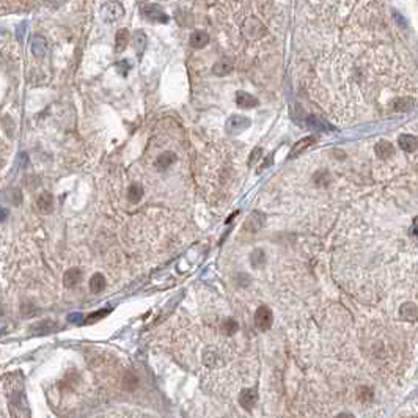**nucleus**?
Returning a JSON list of instances; mask_svg holds the SVG:
<instances>
[{
    "label": "nucleus",
    "instance_id": "nucleus-7",
    "mask_svg": "<svg viewBox=\"0 0 418 418\" xmlns=\"http://www.w3.org/2000/svg\"><path fill=\"white\" fill-rule=\"evenodd\" d=\"M264 225V214L258 212V211H253L242 225V228L248 233H257L263 228Z\"/></svg>",
    "mask_w": 418,
    "mask_h": 418
},
{
    "label": "nucleus",
    "instance_id": "nucleus-2",
    "mask_svg": "<svg viewBox=\"0 0 418 418\" xmlns=\"http://www.w3.org/2000/svg\"><path fill=\"white\" fill-rule=\"evenodd\" d=\"M267 29L257 16H248L242 24V35L247 40H260L266 36Z\"/></svg>",
    "mask_w": 418,
    "mask_h": 418
},
{
    "label": "nucleus",
    "instance_id": "nucleus-19",
    "mask_svg": "<svg viewBox=\"0 0 418 418\" xmlns=\"http://www.w3.org/2000/svg\"><path fill=\"white\" fill-rule=\"evenodd\" d=\"M399 316L406 321H412L415 322L416 321V316H418V312H416V305L412 303V302H407L404 303L401 308H399Z\"/></svg>",
    "mask_w": 418,
    "mask_h": 418
},
{
    "label": "nucleus",
    "instance_id": "nucleus-23",
    "mask_svg": "<svg viewBox=\"0 0 418 418\" xmlns=\"http://www.w3.org/2000/svg\"><path fill=\"white\" fill-rule=\"evenodd\" d=\"M220 329H222V332L225 335H234L236 332L239 330V324H238V321H236V319L227 318V319H224Z\"/></svg>",
    "mask_w": 418,
    "mask_h": 418
},
{
    "label": "nucleus",
    "instance_id": "nucleus-14",
    "mask_svg": "<svg viewBox=\"0 0 418 418\" xmlns=\"http://www.w3.org/2000/svg\"><path fill=\"white\" fill-rule=\"evenodd\" d=\"M57 329V324L50 321V319H44V321H40L36 322L30 327V330L33 333H49V332H53Z\"/></svg>",
    "mask_w": 418,
    "mask_h": 418
},
{
    "label": "nucleus",
    "instance_id": "nucleus-28",
    "mask_svg": "<svg viewBox=\"0 0 418 418\" xmlns=\"http://www.w3.org/2000/svg\"><path fill=\"white\" fill-rule=\"evenodd\" d=\"M413 105V99H399L395 102V110H409Z\"/></svg>",
    "mask_w": 418,
    "mask_h": 418
},
{
    "label": "nucleus",
    "instance_id": "nucleus-20",
    "mask_svg": "<svg viewBox=\"0 0 418 418\" xmlns=\"http://www.w3.org/2000/svg\"><path fill=\"white\" fill-rule=\"evenodd\" d=\"M129 43V32L126 29H121L117 32V40H115V49L117 52H123Z\"/></svg>",
    "mask_w": 418,
    "mask_h": 418
},
{
    "label": "nucleus",
    "instance_id": "nucleus-5",
    "mask_svg": "<svg viewBox=\"0 0 418 418\" xmlns=\"http://www.w3.org/2000/svg\"><path fill=\"white\" fill-rule=\"evenodd\" d=\"M142 11H143V14L147 16L150 21H153V22H162V24L169 22V16H167L165 13H163V10H162L159 5L147 4L145 7H142Z\"/></svg>",
    "mask_w": 418,
    "mask_h": 418
},
{
    "label": "nucleus",
    "instance_id": "nucleus-11",
    "mask_svg": "<svg viewBox=\"0 0 418 418\" xmlns=\"http://www.w3.org/2000/svg\"><path fill=\"white\" fill-rule=\"evenodd\" d=\"M36 208L38 211L44 212V214H49L53 208V197L52 193L49 192H43L38 198H36Z\"/></svg>",
    "mask_w": 418,
    "mask_h": 418
},
{
    "label": "nucleus",
    "instance_id": "nucleus-30",
    "mask_svg": "<svg viewBox=\"0 0 418 418\" xmlns=\"http://www.w3.org/2000/svg\"><path fill=\"white\" fill-rule=\"evenodd\" d=\"M107 313H108V310H101V312H96V313H93V315H90L87 319H88V321H98L99 318L105 316Z\"/></svg>",
    "mask_w": 418,
    "mask_h": 418
},
{
    "label": "nucleus",
    "instance_id": "nucleus-16",
    "mask_svg": "<svg viewBox=\"0 0 418 418\" xmlns=\"http://www.w3.org/2000/svg\"><path fill=\"white\" fill-rule=\"evenodd\" d=\"M208 41H209V36H208V33L203 32V30H197V32H193V33L190 35V46H192L193 49H202V47H205V46L208 44Z\"/></svg>",
    "mask_w": 418,
    "mask_h": 418
},
{
    "label": "nucleus",
    "instance_id": "nucleus-27",
    "mask_svg": "<svg viewBox=\"0 0 418 418\" xmlns=\"http://www.w3.org/2000/svg\"><path fill=\"white\" fill-rule=\"evenodd\" d=\"M145 46H147V36H145V33L142 30L135 32V35H134V47L137 49L138 55L143 52Z\"/></svg>",
    "mask_w": 418,
    "mask_h": 418
},
{
    "label": "nucleus",
    "instance_id": "nucleus-18",
    "mask_svg": "<svg viewBox=\"0 0 418 418\" xmlns=\"http://www.w3.org/2000/svg\"><path fill=\"white\" fill-rule=\"evenodd\" d=\"M231 71H233V63L228 59H222L212 66V72L215 76H220V77L228 76Z\"/></svg>",
    "mask_w": 418,
    "mask_h": 418
},
{
    "label": "nucleus",
    "instance_id": "nucleus-17",
    "mask_svg": "<svg viewBox=\"0 0 418 418\" xmlns=\"http://www.w3.org/2000/svg\"><path fill=\"white\" fill-rule=\"evenodd\" d=\"M47 50V43L46 40L43 38V36L40 35H36L33 36V40H32V52H33V55L35 57H43L44 53Z\"/></svg>",
    "mask_w": 418,
    "mask_h": 418
},
{
    "label": "nucleus",
    "instance_id": "nucleus-13",
    "mask_svg": "<svg viewBox=\"0 0 418 418\" xmlns=\"http://www.w3.org/2000/svg\"><path fill=\"white\" fill-rule=\"evenodd\" d=\"M82 278V272L80 269H76V267H72V269H68L65 272V275H63V285L66 288H72V286H76Z\"/></svg>",
    "mask_w": 418,
    "mask_h": 418
},
{
    "label": "nucleus",
    "instance_id": "nucleus-22",
    "mask_svg": "<svg viewBox=\"0 0 418 418\" xmlns=\"http://www.w3.org/2000/svg\"><path fill=\"white\" fill-rule=\"evenodd\" d=\"M316 138L315 137H305V138H302V140H299L294 147H293V150H291V153H289V156L291 157H294V156H297L299 153H302L305 148H308L310 147V145H313V142H315Z\"/></svg>",
    "mask_w": 418,
    "mask_h": 418
},
{
    "label": "nucleus",
    "instance_id": "nucleus-4",
    "mask_svg": "<svg viewBox=\"0 0 418 418\" xmlns=\"http://www.w3.org/2000/svg\"><path fill=\"white\" fill-rule=\"evenodd\" d=\"M272 322H274V315H272V310L269 306H260L257 313H255V325L258 327L260 332H267L270 327H272Z\"/></svg>",
    "mask_w": 418,
    "mask_h": 418
},
{
    "label": "nucleus",
    "instance_id": "nucleus-3",
    "mask_svg": "<svg viewBox=\"0 0 418 418\" xmlns=\"http://www.w3.org/2000/svg\"><path fill=\"white\" fill-rule=\"evenodd\" d=\"M124 16V7L117 2V0H110V2H105L101 7V17L102 21H105L107 24H114L118 19Z\"/></svg>",
    "mask_w": 418,
    "mask_h": 418
},
{
    "label": "nucleus",
    "instance_id": "nucleus-29",
    "mask_svg": "<svg viewBox=\"0 0 418 418\" xmlns=\"http://www.w3.org/2000/svg\"><path fill=\"white\" fill-rule=\"evenodd\" d=\"M261 154H263V150H261V148H255V150H253V151H252V154H250V160H248V165H250V167H253V165H255V162H258V160H260V159L263 157Z\"/></svg>",
    "mask_w": 418,
    "mask_h": 418
},
{
    "label": "nucleus",
    "instance_id": "nucleus-26",
    "mask_svg": "<svg viewBox=\"0 0 418 418\" xmlns=\"http://www.w3.org/2000/svg\"><path fill=\"white\" fill-rule=\"evenodd\" d=\"M266 253L261 250V248H257L255 252L252 253V257H250V261H252V266L253 267H263L266 264Z\"/></svg>",
    "mask_w": 418,
    "mask_h": 418
},
{
    "label": "nucleus",
    "instance_id": "nucleus-24",
    "mask_svg": "<svg viewBox=\"0 0 418 418\" xmlns=\"http://www.w3.org/2000/svg\"><path fill=\"white\" fill-rule=\"evenodd\" d=\"M128 198L132 205H137L143 198V187L140 184H132L128 190Z\"/></svg>",
    "mask_w": 418,
    "mask_h": 418
},
{
    "label": "nucleus",
    "instance_id": "nucleus-10",
    "mask_svg": "<svg viewBox=\"0 0 418 418\" xmlns=\"http://www.w3.org/2000/svg\"><path fill=\"white\" fill-rule=\"evenodd\" d=\"M374 153L380 159H388L395 154V147H393V143H390L387 140H379L374 147Z\"/></svg>",
    "mask_w": 418,
    "mask_h": 418
},
{
    "label": "nucleus",
    "instance_id": "nucleus-12",
    "mask_svg": "<svg viewBox=\"0 0 418 418\" xmlns=\"http://www.w3.org/2000/svg\"><path fill=\"white\" fill-rule=\"evenodd\" d=\"M236 104L244 108H253L258 105V99L247 92H238L236 93Z\"/></svg>",
    "mask_w": 418,
    "mask_h": 418
},
{
    "label": "nucleus",
    "instance_id": "nucleus-31",
    "mask_svg": "<svg viewBox=\"0 0 418 418\" xmlns=\"http://www.w3.org/2000/svg\"><path fill=\"white\" fill-rule=\"evenodd\" d=\"M5 219H8V209L0 206V222H4Z\"/></svg>",
    "mask_w": 418,
    "mask_h": 418
},
{
    "label": "nucleus",
    "instance_id": "nucleus-25",
    "mask_svg": "<svg viewBox=\"0 0 418 418\" xmlns=\"http://www.w3.org/2000/svg\"><path fill=\"white\" fill-rule=\"evenodd\" d=\"M138 377L134 374V373H128L124 376V379H123V387L128 390V392H134L137 387H138Z\"/></svg>",
    "mask_w": 418,
    "mask_h": 418
},
{
    "label": "nucleus",
    "instance_id": "nucleus-8",
    "mask_svg": "<svg viewBox=\"0 0 418 418\" xmlns=\"http://www.w3.org/2000/svg\"><path fill=\"white\" fill-rule=\"evenodd\" d=\"M257 401H258V393L255 388H244L242 393L239 395V404L245 410H252L255 407Z\"/></svg>",
    "mask_w": 418,
    "mask_h": 418
},
{
    "label": "nucleus",
    "instance_id": "nucleus-15",
    "mask_svg": "<svg viewBox=\"0 0 418 418\" xmlns=\"http://www.w3.org/2000/svg\"><path fill=\"white\" fill-rule=\"evenodd\" d=\"M176 162V154L172 153V151H167V153H162L157 159H156V167L159 170H167L169 167H172L173 163Z\"/></svg>",
    "mask_w": 418,
    "mask_h": 418
},
{
    "label": "nucleus",
    "instance_id": "nucleus-1",
    "mask_svg": "<svg viewBox=\"0 0 418 418\" xmlns=\"http://www.w3.org/2000/svg\"><path fill=\"white\" fill-rule=\"evenodd\" d=\"M8 401H10L11 415H14V416H29L30 415L22 384L13 382V390H10V393H8Z\"/></svg>",
    "mask_w": 418,
    "mask_h": 418
},
{
    "label": "nucleus",
    "instance_id": "nucleus-6",
    "mask_svg": "<svg viewBox=\"0 0 418 418\" xmlns=\"http://www.w3.org/2000/svg\"><path fill=\"white\" fill-rule=\"evenodd\" d=\"M250 126V120L242 115H233L227 121V131L231 134H239Z\"/></svg>",
    "mask_w": 418,
    "mask_h": 418
},
{
    "label": "nucleus",
    "instance_id": "nucleus-21",
    "mask_svg": "<svg viewBox=\"0 0 418 418\" xmlns=\"http://www.w3.org/2000/svg\"><path fill=\"white\" fill-rule=\"evenodd\" d=\"M104 288H105V278L102 274H95L90 278V291H92L93 294H99Z\"/></svg>",
    "mask_w": 418,
    "mask_h": 418
},
{
    "label": "nucleus",
    "instance_id": "nucleus-9",
    "mask_svg": "<svg viewBox=\"0 0 418 418\" xmlns=\"http://www.w3.org/2000/svg\"><path fill=\"white\" fill-rule=\"evenodd\" d=\"M398 143H399V147H401V150L406 151V153H415L416 148H418V140H416V137L412 135V134H403V135H399Z\"/></svg>",
    "mask_w": 418,
    "mask_h": 418
}]
</instances>
